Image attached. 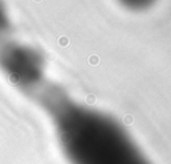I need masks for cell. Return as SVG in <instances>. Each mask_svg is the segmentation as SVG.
<instances>
[{
	"label": "cell",
	"mask_w": 171,
	"mask_h": 164,
	"mask_svg": "<svg viewBox=\"0 0 171 164\" xmlns=\"http://www.w3.org/2000/svg\"><path fill=\"white\" fill-rule=\"evenodd\" d=\"M32 95L50 115L70 164H151L115 119L76 103L54 86L42 84Z\"/></svg>",
	"instance_id": "6da1fadb"
},
{
	"label": "cell",
	"mask_w": 171,
	"mask_h": 164,
	"mask_svg": "<svg viewBox=\"0 0 171 164\" xmlns=\"http://www.w3.org/2000/svg\"><path fill=\"white\" fill-rule=\"evenodd\" d=\"M0 70L14 86L27 94H32L43 84L42 56L23 44L12 42L2 43Z\"/></svg>",
	"instance_id": "7a4b0ae2"
},
{
	"label": "cell",
	"mask_w": 171,
	"mask_h": 164,
	"mask_svg": "<svg viewBox=\"0 0 171 164\" xmlns=\"http://www.w3.org/2000/svg\"><path fill=\"white\" fill-rule=\"evenodd\" d=\"M11 32V22L10 16H8L6 4L3 0H0V42H6V38Z\"/></svg>",
	"instance_id": "3957f363"
},
{
	"label": "cell",
	"mask_w": 171,
	"mask_h": 164,
	"mask_svg": "<svg viewBox=\"0 0 171 164\" xmlns=\"http://www.w3.org/2000/svg\"><path fill=\"white\" fill-rule=\"evenodd\" d=\"M123 2L127 3V6H130V7L140 8L143 6H148V3H151L152 0H123Z\"/></svg>",
	"instance_id": "277c9868"
}]
</instances>
